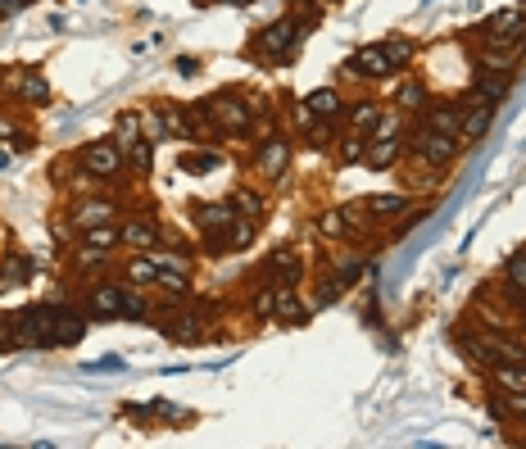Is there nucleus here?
<instances>
[{
	"mask_svg": "<svg viewBox=\"0 0 526 449\" xmlns=\"http://www.w3.org/2000/svg\"><path fill=\"white\" fill-rule=\"evenodd\" d=\"M504 286H517V291H526V245L522 250H513L504 259V277H499Z\"/></svg>",
	"mask_w": 526,
	"mask_h": 449,
	"instance_id": "42",
	"label": "nucleus"
},
{
	"mask_svg": "<svg viewBox=\"0 0 526 449\" xmlns=\"http://www.w3.org/2000/svg\"><path fill=\"white\" fill-rule=\"evenodd\" d=\"M395 164H404V137H372L368 155H363V168H372V173H390Z\"/></svg>",
	"mask_w": 526,
	"mask_h": 449,
	"instance_id": "22",
	"label": "nucleus"
},
{
	"mask_svg": "<svg viewBox=\"0 0 526 449\" xmlns=\"http://www.w3.org/2000/svg\"><path fill=\"white\" fill-rule=\"evenodd\" d=\"M14 350H55V304L37 300L14 313Z\"/></svg>",
	"mask_w": 526,
	"mask_h": 449,
	"instance_id": "5",
	"label": "nucleus"
},
{
	"mask_svg": "<svg viewBox=\"0 0 526 449\" xmlns=\"http://www.w3.org/2000/svg\"><path fill=\"white\" fill-rule=\"evenodd\" d=\"M32 259L23 250H0V295L10 291H23V286L32 282Z\"/></svg>",
	"mask_w": 526,
	"mask_h": 449,
	"instance_id": "20",
	"label": "nucleus"
},
{
	"mask_svg": "<svg viewBox=\"0 0 526 449\" xmlns=\"http://www.w3.org/2000/svg\"><path fill=\"white\" fill-rule=\"evenodd\" d=\"M336 141H341V146H336V164L350 168V164H363L372 137H359V132H345V127H341V137H336Z\"/></svg>",
	"mask_w": 526,
	"mask_h": 449,
	"instance_id": "37",
	"label": "nucleus"
},
{
	"mask_svg": "<svg viewBox=\"0 0 526 449\" xmlns=\"http://www.w3.org/2000/svg\"><path fill=\"white\" fill-rule=\"evenodd\" d=\"M508 87H513V73H499V69H486V64H477L472 69V96L490 100V105H499V100L508 96Z\"/></svg>",
	"mask_w": 526,
	"mask_h": 449,
	"instance_id": "23",
	"label": "nucleus"
},
{
	"mask_svg": "<svg viewBox=\"0 0 526 449\" xmlns=\"http://www.w3.org/2000/svg\"><path fill=\"white\" fill-rule=\"evenodd\" d=\"M87 332H91L87 304L59 300V304H55V350H73V345H78Z\"/></svg>",
	"mask_w": 526,
	"mask_h": 449,
	"instance_id": "14",
	"label": "nucleus"
},
{
	"mask_svg": "<svg viewBox=\"0 0 526 449\" xmlns=\"http://www.w3.org/2000/svg\"><path fill=\"white\" fill-rule=\"evenodd\" d=\"M69 232H87V227H100V223H118V218L127 214V205L118 196H109V191H82V196L69 200Z\"/></svg>",
	"mask_w": 526,
	"mask_h": 449,
	"instance_id": "6",
	"label": "nucleus"
},
{
	"mask_svg": "<svg viewBox=\"0 0 526 449\" xmlns=\"http://www.w3.org/2000/svg\"><path fill=\"white\" fill-rule=\"evenodd\" d=\"M236 205V214L250 218V223L263 227V218H268V196H263L259 186H232V196H227Z\"/></svg>",
	"mask_w": 526,
	"mask_h": 449,
	"instance_id": "27",
	"label": "nucleus"
},
{
	"mask_svg": "<svg viewBox=\"0 0 526 449\" xmlns=\"http://www.w3.org/2000/svg\"><path fill=\"white\" fill-rule=\"evenodd\" d=\"M236 218L241 214H236L232 200H200V205H191V223L200 227V236L205 232H227Z\"/></svg>",
	"mask_w": 526,
	"mask_h": 449,
	"instance_id": "17",
	"label": "nucleus"
},
{
	"mask_svg": "<svg viewBox=\"0 0 526 449\" xmlns=\"http://www.w3.org/2000/svg\"><path fill=\"white\" fill-rule=\"evenodd\" d=\"M477 32H481V46H495V50H513V55H526V14L517 10V5L486 14V23H481Z\"/></svg>",
	"mask_w": 526,
	"mask_h": 449,
	"instance_id": "8",
	"label": "nucleus"
},
{
	"mask_svg": "<svg viewBox=\"0 0 526 449\" xmlns=\"http://www.w3.org/2000/svg\"><path fill=\"white\" fill-rule=\"evenodd\" d=\"M463 141L449 137V132H431V127H422L418 118H413V127L404 132V155L413 159L418 168H431V173H449V168L463 159Z\"/></svg>",
	"mask_w": 526,
	"mask_h": 449,
	"instance_id": "3",
	"label": "nucleus"
},
{
	"mask_svg": "<svg viewBox=\"0 0 526 449\" xmlns=\"http://www.w3.org/2000/svg\"><path fill=\"white\" fill-rule=\"evenodd\" d=\"M69 277H100L109 264H114V250H96V245H78L73 241V250H69Z\"/></svg>",
	"mask_w": 526,
	"mask_h": 449,
	"instance_id": "21",
	"label": "nucleus"
},
{
	"mask_svg": "<svg viewBox=\"0 0 526 449\" xmlns=\"http://www.w3.org/2000/svg\"><path fill=\"white\" fill-rule=\"evenodd\" d=\"M522 368H526V359H522Z\"/></svg>",
	"mask_w": 526,
	"mask_h": 449,
	"instance_id": "51",
	"label": "nucleus"
},
{
	"mask_svg": "<svg viewBox=\"0 0 526 449\" xmlns=\"http://www.w3.org/2000/svg\"><path fill=\"white\" fill-rule=\"evenodd\" d=\"M341 73L350 82H390L395 78V64H390V55H386L381 41H368V46H359L350 59H345Z\"/></svg>",
	"mask_w": 526,
	"mask_h": 449,
	"instance_id": "10",
	"label": "nucleus"
},
{
	"mask_svg": "<svg viewBox=\"0 0 526 449\" xmlns=\"http://www.w3.org/2000/svg\"><path fill=\"white\" fill-rule=\"evenodd\" d=\"M300 132H304V146L327 150L336 137H341V123H332V118H309V123H304Z\"/></svg>",
	"mask_w": 526,
	"mask_h": 449,
	"instance_id": "35",
	"label": "nucleus"
},
{
	"mask_svg": "<svg viewBox=\"0 0 526 449\" xmlns=\"http://www.w3.org/2000/svg\"><path fill=\"white\" fill-rule=\"evenodd\" d=\"M146 132H141V109H123V114L114 118V141H118V150L127 155V146L132 141H141Z\"/></svg>",
	"mask_w": 526,
	"mask_h": 449,
	"instance_id": "38",
	"label": "nucleus"
},
{
	"mask_svg": "<svg viewBox=\"0 0 526 449\" xmlns=\"http://www.w3.org/2000/svg\"><path fill=\"white\" fill-rule=\"evenodd\" d=\"M118 245H123V250H159V245H164L159 209H127V214L118 218Z\"/></svg>",
	"mask_w": 526,
	"mask_h": 449,
	"instance_id": "9",
	"label": "nucleus"
},
{
	"mask_svg": "<svg viewBox=\"0 0 526 449\" xmlns=\"http://www.w3.org/2000/svg\"><path fill=\"white\" fill-rule=\"evenodd\" d=\"M327 273H336L345 286H354L363 277V259H354V254H345V250H332V259H327Z\"/></svg>",
	"mask_w": 526,
	"mask_h": 449,
	"instance_id": "40",
	"label": "nucleus"
},
{
	"mask_svg": "<svg viewBox=\"0 0 526 449\" xmlns=\"http://www.w3.org/2000/svg\"><path fill=\"white\" fill-rule=\"evenodd\" d=\"M150 327H159V336H164V341H173V345H200V341H209L205 318H200V313H191V309H182V313L164 309V313H155V318H150Z\"/></svg>",
	"mask_w": 526,
	"mask_h": 449,
	"instance_id": "12",
	"label": "nucleus"
},
{
	"mask_svg": "<svg viewBox=\"0 0 526 449\" xmlns=\"http://www.w3.org/2000/svg\"><path fill=\"white\" fill-rule=\"evenodd\" d=\"M318 232L327 236V241H363L341 209H322V214H318Z\"/></svg>",
	"mask_w": 526,
	"mask_h": 449,
	"instance_id": "32",
	"label": "nucleus"
},
{
	"mask_svg": "<svg viewBox=\"0 0 526 449\" xmlns=\"http://www.w3.org/2000/svg\"><path fill=\"white\" fill-rule=\"evenodd\" d=\"M10 159H14V150H0V173L10 168Z\"/></svg>",
	"mask_w": 526,
	"mask_h": 449,
	"instance_id": "47",
	"label": "nucleus"
},
{
	"mask_svg": "<svg viewBox=\"0 0 526 449\" xmlns=\"http://www.w3.org/2000/svg\"><path fill=\"white\" fill-rule=\"evenodd\" d=\"M309 318H313V304L300 300V286H282V291H277V318H273V323H282V327H304Z\"/></svg>",
	"mask_w": 526,
	"mask_h": 449,
	"instance_id": "24",
	"label": "nucleus"
},
{
	"mask_svg": "<svg viewBox=\"0 0 526 449\" xmlns=\"http://www.w3.org/2000/svg\"><path fill=\"white\" fill-rule=\"evenodd\" d=\"M28 5H32V0H28Z\"/></svg>",
	"mask_w": 526,
	"mask_h": 449,
	"instance_id": "52",
	"label": "nucleus"
},
{
	"mask_svg": "<svg viewBox=\"0 0 526 449\" xmlns=\"http://www.w3.org/2000/svg\"><path fill=\"white\" fill-rule=\"evenodd\" d=\"M318 5H341V0H318Z\"/></svg>",
	"mask_w": 526,
	"mask_h": 449,
	"instance_id": "48",
	"label": "nucleus"
},
{
	"mask_svg": "<svg viewBox=\"0 0 526 449\" xmlns=\"http://www.w3.org/2000/svg\"><path fill=\"white\" fill-rule=\"evenodd\" d=\"M427 100H431V91H427V82L418 78V73H409V78L400 82V91H395V109H404V114H422L427 109Z\"/></svg>",
	"mask_w": 526,
	"mask_h": 449,
	"instance_id": "28",
	"label": "nucleus"
},
{
	"mask_svg": "<svg viewBox=\"0 0 526 449\" xmlns=\"http://www.w3.org/2000/svg\"><path fill=\"white\" fill-rule=\"evenodd\" d=\"M363 209H368L372 223H395V218H404L413 209V200L404 196V191H386V196H368Z\"/></svg>",
	"mask_w": 526,
	"mask_h": 449,
	"instance_id": "25",
	"label": "nucleus"
},
{
	"mask_svg": "<svg viewBox=\"0 0 526 449\" xmlns=\"http://www.w3.org/2000/svg\"><path fill=\"white\" fill-rule=\"evenodd\" d=\"M300 46H304V23L286 10L282 19L263 23V28L254 32L250 46H245V59H254V64H291V59L300 55Z\"/></svg>",
	"mask_w": 526,
	"mask_h": 449,
	"instance_id": "2",
	"label": "nucleus"
},
{
	"mask_svg": "<svg viewBox=\"0 0 526 449\" xmlns=\"http://www.w3.org/2000/svg\"><path fill=\"white\" fill-rule=\"evenodd\" d=\"M227 159L218 155V150H186L182 159H177V168H182V173H191V177H205V173H218V168H223Z\"/></svg>",
	"mask_w": 526,
	"mask_h": 449,
	"instance_id": "33",
	"label": "nucleus"
},
{
	"mask_svg": "<svg viewBox=\"0 0 526 449\" xmlns=\"http://www.w3.org/2000/svg\"><path fill=\"white\" fill-rule=\"evenodd\" d=\"M164 114H168V127H173V141H195V123H191V105H177V100H164Z\"/></svg>",
	"mask_w": 526,
	"mask_h": 449,
	"instance_id": "36",
	"label": "nucleus"
},
{
	"mask_svg": "<svg viewBox=\"0 0 526 449\" xmlns=\"http://www.w3.org/2000/svg\"><path fill=\"white\" fill-rule=\"evenodd\" d=\"M78 164L87 168L100 186H109L114 177L127 173V155L118 150V141H87V146L78 150Z\"/></svg>",
	"mask_w": 526,
	"mask_h": 449,
	"instance_id": "11",
	"label": "nucleus"
},
{
	"mask_svg": "<svg viewBox=\"0 0 526 449\" xmlns=\"http://www.w3.org/2000/svg\"><path fill=\"white\" fill-rule=\"evenodd\" d=\"M268 282L282 291V286H304V277H309V264H304V254L295 250V245H277L268 259H263V268H259Z\"/></svg>",
	"mask_w": 526,
	"mask_h": 449,
	"instance_id": "13",
	"label": "nucleus"
},
{
	"mask_svg": "<svg viewBox=\"0 0 526 449\" xmlns=\"http://www.w3.org/2000/svg\"><path fill=\"white\" fill-rule=\"evenodd\" d=\"M490 381H495V391H504V395H526L522 363H495V368H490Z\"/></svg>",
	"mask_w": 526,
	"mask_h": 449,
	"instance_id": "31",
	"label": "nucleus"
},
{
	"mask_svg": "<svg viewBox=\"0 0 526 449\" xmlns=\"http://www.w3.org/2000/svg\"><path fill=\"white\" fill-rule=\"evenodd\" d=\"M73 241H78V245H96V250H123V245H118V223L87 227V232H78Z\"/></svg>",
	"mask_w": 526,
	"mask_h": 449,
	"instance_id": "39",
	"label": "nucleus"
},
{
	"mask_svg": "<svg viewBox=\"0 0 526 449\" xmlns=\"http://www.w3.org/2000/svg\"><path fill=\"white\" fill-rule=\"evenodd\" d=\"M141 132H146L155 146H164V141H173V127H168V114H164V100H155V105L141 109Z\"/></svg>",
	"mask_w": 526,
	"mask_h": 449,
	"instance_id": "30",
	"label": "nucleus"
},
{
	"mask_svg": "<svg viewBox=\"0 0 526 449\" xmlns=\"http://www.w3.org/2000/svg\"><path fill=\"white\" fill-rule=\"evenodd\" d=\"M254 236H259V223H250V218H236V223L227 227V245H232V254L250 250Z\"/></svg>",
	"mask_w": 526,
	"mask_h": 449,
	"instance_id": "41",
	"label": "nucleus"
},
{
	"mask_svg": "<svg viewBox=\"0 0 526 449\" xmlns=\"http://www.w3.org/2000/svg\"><path fill=\"white\" fill-rule=\"evenodd\" d=\"M245 313H250V323H259V327L277 318V286L268 282L263 273H254L250 295H245Z\"/></svg>",
	"mask_w": 526,
	"mask_h": 449,
	"instance_id": "18",
	"label": "nucleus"
},
{
	"mask_svg": "<svg viewBox=\"0 0 526 449\" xmlns=\"http://www.w3.org/2000/svg\"><path fill=\"white\" fill-rule=\"evenodd\" d=\"M23 5H28V0H0V19H14Z\"/></svg>",
	"mask_w": 526,
	"mask_h": 449,
	"instance_id": "46",
	"label": "nucleus"
},
{
	"mask_svg": "<svg viewBox=\"0 0 526 449\" xmlns=\"http://www.w3.org/2000/svg\"><path fill=\"white\" fill-rule=\"evenodd\" d=\"M381 114H386V105H381L377 96H359V100H350V105H345L341 127H345V132H359V137H372V132H377V123H381Z\"/></svg>",
	"mask_w": 526,
	"mask_h": 449,
	"instance_id": "16",
	"label": "nucleus"
},
{
	"mask_svg": "<svg viewBox=\"0 0 526 449\" xmlns=\"http://www.w3.org/2000/svg\"><path fill=\"white\" fill-rule=\"evenodd\" d=\"M517 10H522V14H526V0H517Z\"/></svg>",
	"mask_w": 526,
	"mask_h": 449,
	"instance_id": "49",
	"label": "nucleus"
},
{
	"mask_svg": "<svg viewBox=\"0 0 526 449\" xmlns=\"http://www.w3.org/2000/svg\"><path fill=\"white\" fill-rule=\"evenodd\" d=\"M232 5H250V0H232Z\"/></svg>",
	"mask_w": 526,
	"mask_h": 449,
	"instance_id": "50",
	"label": "nucleus"
},
{
	"mask_svg": "<svg viewBox=\"0 0 526 449\" xmlns=\"http://www.w3.org/2000/svg\"><path fill=\"white\" fill-rule=\"evenodd\" d=\"M381 46H386L390 64H395V78L413 69V59H418V41H413V37H386Z\"/></svg>",
	"mask_w": 526,
	"mask_h": 449,
	"instance_id": "34",
	"label": "nucleus"
},
{
	"mask_svg": "<svg viewBox=\"0 0 526 449\" xmlns=\"http://www.w3.org/2000/svg\"><path fill=\"white\" fill-rule=\"evenodd\" d=\"M123 291H127L123 277H96L82 295V304H87L91 318H118L123 313Z\"/></svg>",
	"mask_w": 526,
	"mask_h": 449,
	"instance_id": "15",
	"label": "nucleus"
},
{
	"mask_svg": "<svg viewBox=\"0 0 526 449\" xmlns=\"http://www.w3.org/2000/svg\"><path fill=\"white\" fill-rule=\"evenodd\" d=\"M173 69L182 73V78H195V73H200V59H195V55H177V59H173Z\"/></svg>",
	"mask_w": 526,
	"mask_h": 449,
	"instance_id": "45",
	"label": "nucleus"
},
{
	"mask_svg": "<svg viewBox=\"0 0 526 449\" xmlns=\"http://www.w3.org/2000/svg\"><path fill=\"white\" fill-rule=\"evenodd\" d=\"M304 105H309L313 118H332V123H341L350 100L341 96V87H318V91H309V96H304Z\"/></svg>",
	"mask_w": 526,
	"mask_h": 449,
	"instance_id": "26",
	"label": "nucleus"
},
{
	"mask_svg": "<svg viewBox=\"0 0 526 449\" xmlns=\"http://www.w3.org/2000/svg\"><path fill=\"white\" fill-rule=\"evenodd\" d=\"M127 173L137 177V182H150V177H155V141L150 137L127 146Z\"/></svg>",
	"mask_w": 526,
	"mask_h": 449,
	"instance_id": "29",
	"label": "nucleus"
},
{
	"mask_svg": "<svg viewBox=\"0 0 526 449\" xmlns=\"http://www.w3.org/2000/svg\"><path fill=\"white\" fill-rule=\"evenodd\" d=\"M0 91L14 100V105H28V109H46L55 100L46 73L32 69V64H19V69H5L0 73Z\"/></svg>",
	"mask_w": 526,
	"mask_h": 449,
	"instance_id": "7",
	"label": "nucleus"
},
{
	"mask_svg": "<svg viewBox=\"0 0 526 449\" xmlns=\"http://www.w3.org/2000/svg\"><path fill=\"white\" fill-rule=\"evenodd\" d=\"M200 105H205V114L214 118V127H218V137H223V141H245V137L259 132V114H254V96H250V91L223 87V91H214L209 100H200Z\"/></svg>",
	"mask_w": 526,
	"mask_h": 449,
	"instance_id": "1",
	"label": "nucleus"
},
{
	"mask_svg": "<svg viewBox=\"0 0 526 449\" xmlns=\"http://www.w3.org/2000/svg\"><path fill=\"white\" fill-rule=\"evenodd\" d=\"M82 372H91V377H105V372H127V359H118V354H105V359H82Z\"/></svg>",
	"mask_w": 526,
	"mask_h": 449,
	"instance_id": "43",
	"label": "nucleus"
},
{
	"mask_svg": "<svg viewBox=\"0 0 526 449\" xmlns=\"http://www.w3.org/2000/svg\"><path fill=\"white\" fill-rule=\"evenodd\" d=\"M14 350V313H0V354Z\"/></svg>",
	"mask_w": 526,
	"mask_h": 449,
	"instance_id": "44",
	"label": "nucleus"
},
{
	"mask_svg": "<svg viewBox=\"0 0 526 449\" xmlns=\"http://www.w3.org/2000/svg\"><path fill=\"white\" fill-rule=\"evenodd\" d=\"M291 159H295V141H291V132L273 127V132H263V137L254 141L250 168H254V177H259V182L282 186V182H286V173H291Z\"/></svg>",
	"mask_w": 526,
	"mask_h": 449,
	"instance_id": "4",
	"label": "nucleus"
},
{
	"mask_svg": "<svg viewBox=\"0 0 526 449\" xmlns=\"http://www.w3.org/2000/svg\"><path fill=\"white\" fill-rule=\"evenodd\" d=\"M495 109L499 105H490V100H472L468 105V114H463V123H458V141L463 146H477V141H486V132H490V123H495Z\"/></svg>",
	"mask_w": 526,
	"mask_h": 449,
	"instance_id": "19",
	"label": "nucleus"
}]
</instances>
